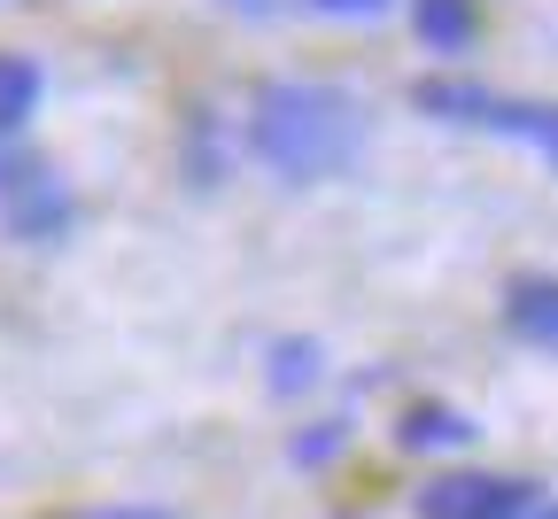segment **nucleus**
<instances>
[{
	"label": "nucleus",
	"instance_id": "nucleus-1",
	"mask_svg": "<svg viewBox=\"0 0 558 519\" xmlns=\"http://www.w3.org/2000/svg\"><path fill=\"white\" fill-rule=\"evenodd\" d=\"M248 147L288 186H311V179H333V171L357 164L365 109L341 86H318V79H271L248 109Z\"/></svg>",
	"mask_w": 558,
	"mask_h": 519
},
{
	"label": "nucleus",
	"instance_id": "nucleus-2",
	"mask_svg": "<svg viewBox=\"0 0 558 519\" xmlns=\"http://www.w3.org/2000/svg\"><path fill=\"white\" fill-rule=\"evenodd\" d=\"M411 101L427 117H450V124H481V132H505L520 147L558 171V101H512V94H488V86H465V79H418Z\"/></svg>",
	"mask_w": 558,
	"mask_h": 519
},
{
	"label": "nucleus",
	"instance_id": "nucleus-3",
	"mask_svg": "<svg viewBox=\"0 0 558 519\" xmlns=\"http://www.w3.org/2000/svg\"><path fill=\"white\" fill-rule=\"evenodd\" d=\"M535 488L512 473H450L418 488V519H527Z\"/></svg>",
	"mask_w": 558,
	"mask_h": 519
},
{
	"label": "nucleus",
	"instance_id": "nucleus-4",
	"mask_svg": "<svg viewBox=\"0 0 558 519\" xmlns=\"http://www.w3.org/2000/svg\"><path fill=\"white\" fill-rule=\"evenodd\" d=\"M0 217H9L16 241H54V233L70 226V186H62L47 164H32L9 194H0Z\"/></svg>",
	"mask_w": 558,
	"mask_h": 519
},
{
	"label": "nucleus",
	"instance_id": "nucleus-5",
	"mask_svg": "<svg viewBox=\"0 0 558 519\" xmlns=\"http://www.w3.org/2000/svg\"><path fill=\"white\" fill-rule=\"evenodd\" d=\"M411 32H418V47L427 55H473V32H481V16H473V0H411Z\"/></svg>",
	"mask_w": 558,
	"mask_h": 519
},
{
	"label": "nucleus",
	"instance_id": "nucleus-6",
	"mask_svg": "<svg viewBox=\"0 0 558 519\" xmlns=\"http://www.w3.org/2000/svg\"><path fill=\"white\" fill-rule=\"evenodd\" d=\"M505 318H512V334H520V341H535V349H550V357H558V279H512Z\"/></svg>",
	"mask_w": 558,
	"mask_h": 519
},
{
	"label": "nucleus",
	"instance_id": "nucleus-7",
	"mask_svg": "<svg viewBox=\"0 0 558 519\" xmlns=\"http://www.w3.org/2000/svg\"><path fill=\"white\" fill-rule=\"evenodd\" d=\"M396 442L403 450H458V442H473V419H458L450 403H418V411H403Z\"/></svg>",
	"mask_w": 558,
	"mask_h": 519
},
{
	"label": "nucleus",
	"instance_id": "nucleus-8",
	"mask_svg": "<svg viewBox=\"0 0 558 519\" xmlns=\"http://www.w3.org/2000/svg\"><path fill=\"white\" fill-rule=\"evenodd\" d=\"M47 79H39V62L32 55H0V132H16L32 109H39Z\"/></svg>",
	"mask_w": 558,
	"mask_h": 519
},
{
	"label": "nucleus",
	"instance_id": "nucleus-9",
	"mask_svg": "<svg viewBox=\"0 0 558 519\" xmlns=\"http://www.w3.org/2000/svg\"><path fill=\"white\" fill-rule=\"evenodd\" d=\"M311 381H318V349H311V341H279V349H271V388L295 396V388H311Z\"/></svg>",
	"mask_w": 558,
	"mask_h": 519
},
{
	"label": "nucleus",
	"instance_id": "nucleus-10",
	"mask_svg": "<svg viewBox=\"0 0 558 519\" xmlns=\"http://www.w3.org/2000/svg\"><path fill=\"white\" fill-rule=\"evenodd\" d=\"M303 9H318V16H380L388 0H303Z\"/></svg>",
	"mask_w": 558,
	"mask_h": 519
},
{
	"label": "nucleus",
	"instance_id": "nucleus-11",
	"mask_svg": "<svg viewBox=\"0 0 558 519\" xmlns=\"http://www.w3.org/2000/svg\"><path fill=\"white\" fill-rule=\"evenodd\" d=\"M333 442H341L333 426H326V434H303V442H295V458H326V450H333Z\"/></svg>",
	"mask_w": 558,
	"mask_h": 519
},
{
	"label": "nucleus",
	"instance_id": "nucleus-12",
	"mask_svg": "<svg viewBox=\"0 0 558 519\" xmlns=\"http://www.w3.org/2000/svg\"><path fill=\"white\" fill-rule=\"evenodd\" d=\"M101 519H171V511H156V504H124V511H101Z\"/></svg>",
	"mask_w": 558,
	"mask_h": 519
},
{
	"label": "nucleus",
	"instance_id": "nucleus-13",
	"mask_svg": "<svg viewBox=\"0 0 558 519\" xmlns=\"http://www.w3.org/2000/svg\"><path fill=\"white\" fill-rule=\"evenodd\" d=\"M527 519H558V504H535V511H527Z\"/></svg>",
	"mask_w": 558,
	"mask_h": 519
}]
</instances>
